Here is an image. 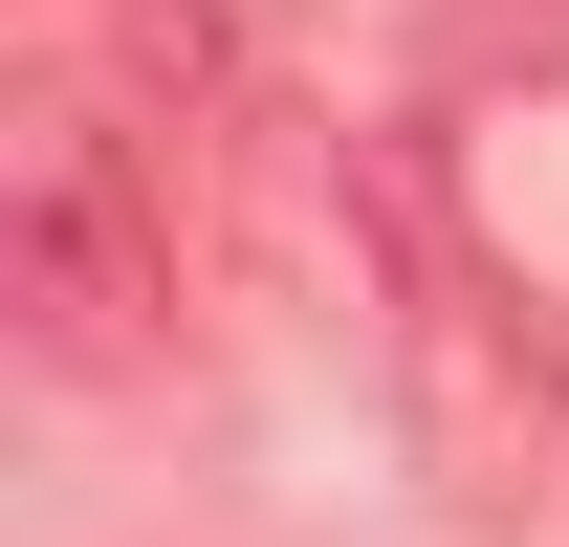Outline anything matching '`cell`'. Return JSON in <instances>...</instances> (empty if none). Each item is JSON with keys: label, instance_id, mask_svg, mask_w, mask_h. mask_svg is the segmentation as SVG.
I'll return each instance as SVG.
<instances>
[{"label": "cell", "instance_id": "6da1fadb", "mask_svg": "<svg viewBox=\"0 0 569 547\" xmlns=\"http://www.w3.org/2000/svg\"><path fill=\"white\" fill-rule=\"evenodd\" d=\"M0 285H22V329L67 350V372L176 350V198H153V153L110 110H44V132L0 153Z\"/></svg>", "mask_w": 569, "mask_h": 547}, {"label": "cell", "instance_id": "7a4b0ae2", "mask_svg": "<svg viewBox=\"0 0 569 547\" xmlns=\"http://www.w3.org/2000/svg\"><path fill=\"white\" fill-rule=\"evenodd\" d=\"M88 22L132 44V88H219V67H241V22H219V0H88Z\"/></svg>", "mask_w": 569, "mask_h": 547}]
</instances>
